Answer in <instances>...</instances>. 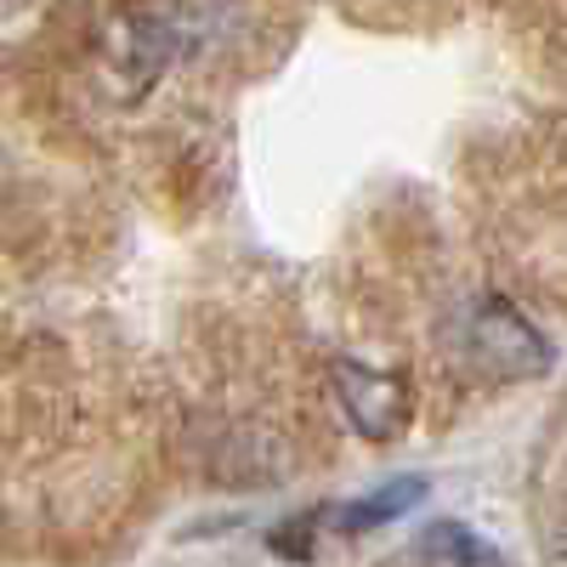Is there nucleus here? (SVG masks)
<instances>
[{
  "label": "nucleus",
  "mask_w": 567,
  "mask_h": 567,
  "mask_svg": "<svg viewBox=\"0 0 567 567\" xmlns=\"http://www.w3.org/2000/svg\"><path fill=\"white\" fill-rule=\"evenodd\" d=\"M465 341H471V352H477V363L494 374V381H534V374L550 369L545 329L528 312H516L511 301H499V296L471 307Z\"/></svg>",
  "instance_id": "f257e3e1"
},
{
  "label": "nucleus",
  "mask_w": 567,
  "mask_h": 567,
  "mask_svg": "<svg viewBox=\"0 0 567 567\" xmlns=\"http://www.w3.org/2000/svg\"><path fill=\"white\" fill-rule=\"evenodd\" d=\"M336 403L347 409V420L369 443L398 437L403 420H409L403 381H392V374H381V369H363V363H341L336 369Z\"/></svg>",
  "instance_id": "f03ea898"
},
{
  "label": "nucleus",
  "mask_w": 567,
  "mask_h": 567,
  "mask_svg": "<svg viewBox=\"0 0 567 567\" xmlns=\"http://www.w3.org/2000/svg\"><path fill=\"white\" fill-rule=\"evenodd\" d=\"M420 505H425V477H398V483H386V488L352 499V505L341 511V528H347V534H369V528L403 523V516L420 511Z\"/></svg>",
  "instance_id": "7ed1b4c3"
},
{
  "label": "nucleus",
  "mask_w": 567,
  "mask_h": 567,
  "mask_svg": "<svg viewBox=\"0 0 567 567\" xmlns=\"http://www.w3.org/2000/svg\"><path fill=\"white\" fill-rule=\"evenodd\" d=\"M420 550L443 567H511L483 534H471L465 523H432L420 534Z\"/></svg>",
  "instance_id": "20e7f679"
}]
</instances>
